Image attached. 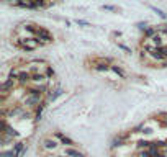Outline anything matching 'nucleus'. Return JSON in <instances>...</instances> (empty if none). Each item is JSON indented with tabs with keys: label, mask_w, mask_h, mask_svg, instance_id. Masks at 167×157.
<instances>
[{
	"label": "nucleus",
	"mask_w": 167,
	"mask_h": 157,
	"mask_svg": "<svg viewBox=\"0 0 167 157\" xmlns=\"http://www.w3.org/2000/svg\"><path fill=\"white\" fill-rule=\"evenodd\" d=\"M161 49H162V54H164V57H167V48H166V46H162Z\"/></svg>",
	"instance_id": "4468645a"
},
{
	"label": "nucleus",
	"mask_w": 167,
	"mask_h": 157,
	"mask_svg": "<svg viewBox=\"0 0 167 157\" xmlns=\"http://www.w3.org/2000/svg\"><path fill=\"white\" fill-rule=\"evenodd\" d=\"M103 8L105 10H116L115 7H112V5H103Z\"/></svg>",
	"instance_id": "ddd939ff"
},
{
	"label": "nucleus",
	"mask_w": 167,
	"mask_h": 157,
	"mask_svg": "<svg viewBox=\"0 0 167 157\" xmlns=\"http://www.w3.org/2000/svg\"><path fill=\"white\" fill-rule=\"evenodd\" d=\"M154 33H156V29H152V28H146V36H154Z\"/></svg>",
	"instance_id": "9d476101"
},
{
	"label": "nucleus",
	"mask_w": 167,
	"mask_h": 157,
	"mask_svg": "<svg viewBox=\"0 0 167 157\" xmlns=\"http://www.w3.org/2000/svg\"><path fill=\"white\" fill-rule=\"evenodd\" d=\"M33 4L36 5V7H39V5L43 4V0H33Z\"/></svg>",
	"instance_id": "2eb2a0df"
},
{
	"label": "nucleus",
	"mask_w": 167,
	"mask_h": 157,
	"mask_svg": "<svg viewBox=\"0 0 167 157\" xmlns=\"http://www.w3.org/2000/svg\"><path fill=\"white\" fill-rule=\"evenodd\" d=\"M66 154H67V156H72V157H84L82 154L79 152V151H75V149H71V147L66 151Z\"/></svg>",
	"instance_id": "20e7f679"
},
{
	"label": "nucleus",
	"mask_w": 167,
	"mask_h": 157,
	"mask_svg": "<svg viewBox=\"0 0 167 157\" xmlns=\"http://www.w3.org/2000/svg\"><path fill=\"white\" fill-rule=\"evenodd\" d=\"M77 23H79V25H88L87 21H84V20H77Z\"/></svg>",
	"instance_id": "dca6fc26"
},
{
	"label": "nucleus",
	"mask_w": 167,
	"mask_h": 157,
	"mask_svg": "<svg viewBox=\"0 0 167 157\" xmlns=\"http://www.w3.org/2000/svg\"><path fill=\"white\" fill-rule=\"evenodd\" d=\"M31 80H34V82H41V80H44V75L43 74H33V78Z\"/></svg>",
	"instance_id": "0eeeda50"
},
{
	"label": "nucleus",
	"mask_w": 167,
	"mask_h": 157,
	"mask_svg": "<svg viewBox=\"0 0 167 157\" xmlns=\"http://www.w3.org/2000/svg\"><path fill=\"white\" fill-rule=\"evenodd\" d=\"M13 85H15V78L8 77V80H7V82L4 83V85H2V90H4V92H7V90H8V88H12Z\"/></svg>",
	"instance_id": "7ed1b4c3"
},
{
	"label": "nucleus",
	"mask_w": 167,
	"mask_h": 157,
	"mask_svg": "<svg viewBox=\"0 0 167 157\" xmlns=\"http://www.w3.org/2000/svg\"><path fill=\"white\" fill-rule=\"evenodd\" d=\"M151 39H152V43H154V44H157V48H161V38H159V34H154V36L151 38Z\"/></svg>",
	"instance_id": "6e6552de"
},
{
	"label": "nucleus",
	"mask_w": 167,
	"mask_h": 157,
	"mask_svg": "<svg viewBox=\"0 0 167 157\" xmlns=\"http://www.w3.org/2000/svg\"><path fill=\"white\" fill-rule=\"evenodd\" d=\"M18 78H20L21 83H26V82H29V80L33 78V75L29 74V72H25V70H23V72H20V74H18Z\"/></svg>",
	"instance_id": "f03ea898"
},
{
	"label": "nucleus",
	"mask_w": 167,
	"mask_h": 157,
	"mask_svg": "<svg viewBox=\"0 0 167 157\" xmlns=\"http://www.w3.org/2000/svg\"><path fill=\"white\" fill-rule=\"evenodd\" d=\"M44 146H46L48 149H54L58 144H56V141H53V139H46L44 141Z\"/></svg>",
	"instance_id": "39448f33"
},
{
	"label": "nucleus",
	"mask_w": 167,
	"mask_h": 157,
	"mask_svg": "<svg viewBox=\"0 0 167 157\" xmlns=\"http://www.w3.org/2000/svg\"><path fill=\"white\" fill-rule=\"evenodd\" d=\"M36 34H38V38H36L38 41H39V39H41L43 43H51L53 41V36H51L44 28H36Z\"/></svg>",
	"instance_id": "f257e3e1"
},
{
	"label": "nucleus",
	"mask_w": 167,
	"mask_h": 157,
	"mask_svg": "<svg viewBox=\"0 0 167 157\" xmlns=\"http://www.w3.org/2000/svg\"><path fill=\"white\" fill-rule=\"evenodd\" d=\"M166 66H167V62H166Z\"/></svg>",
	"instance_id": "a211bd4d"
},
{
	"label": "nucleus",
	"mask_w": 167,
	"mask_h": 157,
	"mask_svg": "<svg viewBox=\"0 0 167 157\" xmlns=\"http://www.w3.org/2000/svg\"><path fill=\"white\" fill-rule=\"evenodd\" d=\"M152 10H154V12L157 13V15H159V17H161V18H166V13H164L162 10H159V8H156V7H152Z\"/></svg>",
	"instance_id": "1a4fd4ad"
},
{
	"label": "nucleus",
	"mask_w": 167,
	"mask_h": 157,
	"mask_svg": "<svg viewBox=\"0 0 167 157\" xmlns=\"http://www.w3.org/2000/svg\"><path fill=\"white\" fill-rule=\"evenodd\" d=\"M46 75H48V77H51V75H54V70L51 69V67H48V70H46Z\"/></svg>",
	"instance_id": "9b49d317"
},
{
	"label": "nucleus",
	"mask_w": 167,
	"mask_h": 157,
	"mask_svg": "<svg viewBox=\"0 0 167 157\" xmlns=\"http://www.w3.org/2000/svg\"><path fill=\"white\" fill-rule=\"evenodd\" d=\"M166 33H167V28H166Z\"/></svg>",
	"instance_id": "f3484780"
},
{
	"label": "nucleus",
	"mask_w": 167,
	"mask_h": 157,
	"mask_svg": "<svg viewBox=\"0 0 167 157\" xmlns=\"http://www.w3.org/2000/svg\"><path fill=\"white\" fill-rule=\"evenodd\" d=\"M95 69L97 70H107V69H108V66H97Z\"/></svg>",
	"instance_id": "f8f14e48"
},
{
	"label": "nucleus",
	"mask_w": 167,
	"mask_h": 157,
	"mask_svg": "<svg viewBox=\"0 0 167 157\" xmlns=\"http://www.w3.org/2000/svg\"><path fill=\"white\" fill-rule=\"evenodd\" d=\"M112 70L115 72V74H118L120 77H125V72H123V70H121L118 66H112Z\"/></svg>",
	"instance_id": "423d86ee"
}]
</instances>
